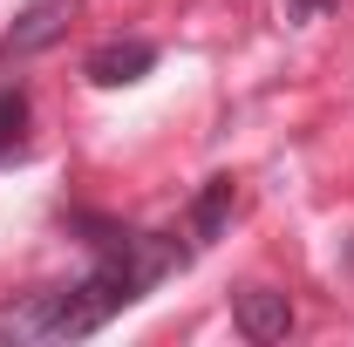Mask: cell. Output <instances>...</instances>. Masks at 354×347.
<instances>
[{
    "mask_svg": "<svg viewBox=\"0 0 354 347\" xmlns=\"http://www.w3.org/2000/svg\"><path fill=\"white\" fill-rule=\"evenodd\" d=\"M75 7H82V0H28V7L14 14V28L0 35V62H28V55L55 48L62 35H68Z\"/></svg>",
    "mask_w": 354,
    "mask_h": 347,
    "instance_id": "obj_1",
    "label": "cell"
},
{
    "mask_svg": "<svg viewBox=\"0 0 354 347\" xmlns=\"http://www.w3.org/2000/svg\"><path fill=\"white\" fill-rule=\"evenodd\" d=\"M232 320H239V334H245V341L272 347V341H286V334H293V300H286L279 286H245V293L232 300Z\"/></svg>",
    "mask_w": 354,
    "mask_h": 347,
    "instance_id": "obj_2",
    "label": "cell"
},
{
    "mask_svg": "<svg viewBox=\"0 0 354 347\" xmlns=\"http://www.w3.org/2000/svg\"><path fill=\"white\" fill-rule=\"evenodd\" d=\"M82 68H88L95 88H130V82H143L157 68V41H102Z\"/></svg>",
    "mask_w": 354,
    "mask_h": 347,
    "instance_id": "obj_3",
    "label": "cell"
},
{
    "mask_svg": "<svg viewBox=\"0 0 354 347\" xmlns=\"http://www.w3.org/2000/svg\"><path fill=\"white\" fill-rule=\"evenodd\" d=\"M62 327V286H41L28 300L0 306V341H55Z\"/></svg>",
    "mask_w": 354,
    "mask_h": 347,
    "instance_id": "obj_4",
    "label": "cell"
},
{
    "mask_svg": "<svg viewBox=\"0 0 354 347\" xmlns=\"http://www.w3.org/2000/svg\"><path fill=\"white\" fill-rule=\"evenodd\" d=\"M225 218H232V177H212V184L198 191V205H191V232H198V245L218 238Z\"/></svg>",
    "mask_w": 354,
    "mask_h": 347,
    "instance_id": "obj_5",
    "label": "cell"
},
{
    "mask_svg": "<svg viewBox=\"0 0 354 347\" xmlns=\"http://www.w3.org/2000/svg\"><path fill=\"white\" fill-rule=\"evenodd\" d=\"M21 143H28V95L0 88V157H14Z\"/></svg>",
    "mask_w": 354,
    "mask_h": 347,
    "instance_id": "obj_6",
    "label": "cell"
},
{
    "mask_svg": "<svg viewBox=\"0 0 354 347\" xmlns=\"http://www.w3.org/2000/svg\"><path fill=\"white\" fill-rule=\"evenodd\" d=\"M334 0H286V21H320Z\"/></svg>",
    "mask_w": 354,
    "mask_h": 347,
    "instance_id": "obj_7",
    "label": "cell"
}]
</instances>
